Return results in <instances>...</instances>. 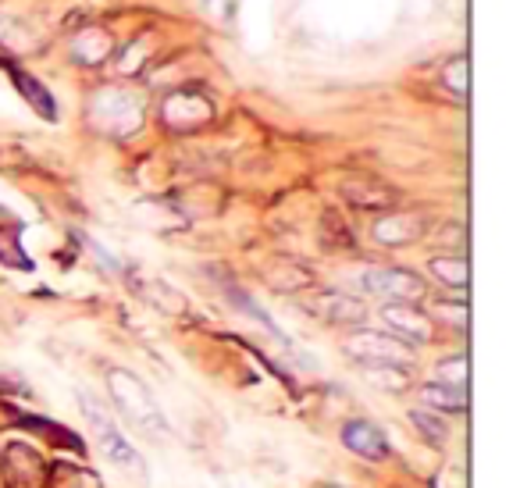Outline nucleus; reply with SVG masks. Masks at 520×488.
Wrapping results in <instances>:
<instances>
[{
  "label": "nucleus",
  "instance_id": "1",
  "mask_svg": "<svg viewBox=\"0 0 520 488\" xmlns=\"http://www.w3.org/2000/svg\"><path fill=\"white\" fill-rule=\"evenodd\" d=\"M107 385H111V396L114 403H118V410H122L136 428H143V432L150 435H168V421H164L157 399L150 396V389L139 382L132 371L114 367L111 375H107Z\"/></svg>",
  "mask_w": 520,
  "mask_h": 488
},
{
  "label": "nucleus",
  "instance_id": "2",
  "mask_svg": "<svg viewBox=\"0 0 520 488\" xmlns=\"http://www.w3.org/2000/svg\"><path fill=\"white\" fill-rule=\"evenodd\" d=\"M90 122L111 136H129L143 122V107L125 90H100L90 104Z\"/></svg>",
  "mask_w": 520,
  "mask_h": 488
},
{
  "label": "nucleus",
  "instance_id": "3",
  "mask_svg": "<svg viewBox=\"0 0 520 488\" xmlns=\"http://www.w3.org/2000/svg\"><path fill=\"white\" fill-rule=\"evenodd\" d=\"M346 353L367 367H407L414 357L410 342L396 339L389 332H353L346 339Z\"/></svg>",
  "mask_w": 520,
  "mask_h": 488
},
{
  "label": "nucleus",
  "instance_id": "4",
  "mask_svg": "<svg viewBox=\"0 0 520 488\" xmlns=\"http://www.w3.org/2000/svg\"><path fill=\"white\" fill-rule=\"evenodd\" d=\"M82 410H86V417H90V424H93V435H97V442H100V449L107 453V460L111 464H118V467H125V471H132L136 478H147V467H143V456L136 453V449L129 446V442L122 439V432L114 428V421L111 417H104L97 410V403H90V399L82 396Z\"/></svg>",
  "mask_w": 520,
  "mask_h": 488
},
{
  "label": "nucleus",
  "instance_id": "5",
  "mask_svg": "<svg viewBox=\"0 0 520 488\" xmlns=\"http://www.w3.org/2000/svg\"><path fill=\"white\" fill-rule=\"evenodd\" d=\"M364 289L374 296H382L389 303H421L428 285L421 275L407 268H371L364 271Z\"/></svg>",
  "mask_w": 520,
  "mask_h": 488
},
{
  "label": "nucleus",
  "instance_id": "6",
  "mask_svg": "<svg viewBox=\"0 0 520 488\" xmlns=\"http://www.w3.org/2000/svg\"><path fill=\"white\" fill-rule=\"evenodd\" d=\"M4 456V474H8V488H40L47 481L50 464H43V456L25 442H11Z\"/></svg>",
  "mask_w": 520,
  "mask_h": 488
},
{
  "label": "nucleus",
  "instance_id": "7",
  "mask_svg": "<svg viewBox=\"0 0 520 488\" xmlns=\"http://www.w3.org/2000/svg\"><path fill=\"white\" fill-rule=\"evenodd\" d=\"M214 118V107L207 97H200V93L193 90H179L175 97L164 100V122L171 125V129L179 132H193L200 129V125H207Z\"/></svg>",
  "mask_w": 520,
  "mask_h": 488
},
{
  "label": "nucleus",
  "instance_id": "8",
  "mask_svg": "<svg viewBox=\"0 0 520 488\" xmlns=\"http://www.w3.org/2000/svg\"><path fill=\"white\" fill-rule=\"evenodd\" d=\"M385 325L396 332V339L410 342V346H424L431 342V318L424 310H417V303H389L382 310Z\"/></svg>",
  "mask_w": 520,
  "mask_h": 488
},
{
  "label": "nucleus",
  "instance_id": "9",
  "mask_svg": "<svg viewBox=\"0 0 520 488\" xmlns=\"http://www.w3.org/2000/svg\"><path fill=\"white\" fill-rule=\"evenodd\" d=\"M428 232V218L417 211H396V214H382V218L374 221L371 236L378 239L382 246H403V243H414Z\"/></svg>",
  "mask_w": 520,
  "mask_h": 488
},
{
  "label": "nucleus",
  "instance_id": "10",
  "mask_svg": "<svg viewBox=\"0 0 520 488\" xmlns=\"http://www.w3.org/2000/svg\"><path fill=\"white\" fill-rule=\"evenodd\" d=\"M342 196H346L353 207H360V211H389V207H396V200H399L396 189L385 186V182H378V179H367V175H357V179L342 182Z\"/></svg>",
  "mask_w": 520,
  "mask_h": 488
},
{
  "label": "nucleus",
  "instance_id": "11",
  "mask_svg": "<svg viewBox=\"0 0 520 488\" xmlns=\"http://www.w3.org/2000/svg\"><path fill=\"white\" fill-rule=\"evenodd\" d=\"M342 442H346V449L367 456V460H385L389 456L385 432L371 421H346L342 424Z\"/></svg>",
  "mask_w": 520,
  "mask_h": 488
},
{
  "label": "nucleus",
  "instance_id": "12",
  "mask_svg": "<svg viewBox=\"0 0 520 488\" xmlns=\"http://www.w3.org/2000/svg\"><path fill=\"white\" fill-rule=\"evenodd\" d=\"M310 310H314L317 318L332 321V325H360V321L367 318V307L357 300V296H346V293H325L317 296L314 303H310Z\"/></svg>",
  "mask_w": 520,
  "mask_h": 488
},
{
  "label": "nucleus",
  "instance_id": "13",
  "mask_svg": "<svg viewBox=\"0 0 520 488\" xmlns=\"http://www.w3.org/2000/svg\"><path fill=\"white\" fill-rule=\"evenodd\" d=\"M421 399H424V407L442 410V414H460V410H467V389H453V385H442V382L424 385Z\"/></svg>",
  "mask_w": 520,
  "mask_h": 488
},
{
  "label": "nucleus",
  "instance_id": "14",
  "mask_svg": "<svg viewBox=\"0 0 520 488\" xmlns=\"http://www.w3.org/2000/svg\"><path fill=\"white\" fill-rule=\"evenodd\" d=\"M8 72H11V79H15L18 90H22V97L29 100V104H33L36 111H40L43 118H47V122H54V100H50V93L40 86V79H33V75H25L22 68H15V65H8Z\"/></svg>",
  "mask_w": 520,
  "mask_h": 488
},
{
  "label": "nucleus",
  "instance_id": "15",
  "mask_svg": "<svg viewBox=\"0 0 520 488\" xmlns=\"http://www.w3.org/2000/svg\"><path fill=\"white\" fill-rule=\"evenodd\" d=\"M0 261L11 264V268H18V271L33 268V261H29L22 250V225L0 228Z\"/></svg>",
  "mask_w": 520,
  "mask_h": 488
},
{
  "label": "nucleus",
  "instance_id": "16",
  "mask_svg": "<svg viewBox=\"0 0 520 488\" xmlns=\"http://www.w3.org/2000/svg\"><path fill=\"white\" fill-rule=\"evenodd\" d=\"M47 481H54L57 488H100L93 471H86V467L79 464H50Z\"/></svg>",
  "mask_w": 520,
  "mask_h": 488
},
{
  "label": "nucleus",
  "instance_id": "17",
  "mask_svg": "<svg viewBox=\"0 0 520 488\" xmlns=\"http://www.w3.org/2000/svg\"><path fill=\"white\" fill-rule=\"evenodd\" d=\"M18 424H22V428H33V432H47L50 442L75 449V453H82V449H86V446H82V439L72 432V428H61V424H54V421H43V417H18Z\"/></svg>",
  "mask_w": 520,
  "mask_h": 488
},
{
  "label": "nucleus",
  "instance_id": "18",
  "mask_svg": "<svg viewBox=\"0 0 520 488\" xmlns=\"http://www.w3.org/2000/svg\"><path fill=\"white\" fill-rule=\"evenodd\" d=\"M431 275L439 278L442 285H449V289H467L471 271H467L464 257H435V261H431Z\"/></svg>",
  "mask_w": 520,
  "mask_h": 488
},
{
  "label": "nucleus",
  "instance_id": "19",
  "mask_svg": "<svg viewBox=\"0 0 520 488\" xmlns=\"http://www.w3.org/2000/svg\"><path fill=\"white\" fill-rule=\"evenodd\" d=\"M410 421H414V428L428 442H435V446H446L449 428H446V421H442V417H435V410H414V414H410Z\"/></svg>",
  "mask_w": 520,
  "mask_h": 488
},
{
  "label": "nucleus",
  "instance_id": "20",
  "mask_svg": "<svg viewBox=\"0 0 520 488\" xmlns=\"http://www.w3.org/2000/svg\"><path fill=\"white\" fill-rule=\"evenodd\" d=\"M435 382L453 385V389H467V357L442 360V364L435 367Z\"/></svg>",
  "mask_w": 520,
  "mask_h": 488
},
{
  "label": "nucleus",
  "instance_id": "21",
  "mask_svg": "<svg viewBox=\"0 0 520 488\" xmlns=\"http://www.w3.org/2000/svg\"><path fill=\"white\" fill-rule=\"evenodd\" d=\"M442 82H446V90H453L456 97H464L467 93V57H453V61L442 68Z\"/></svg>",
  "mask_w": 520,
  "mask_h": 488
},
{
  "label": "nucleus",
  "instance_id": "22",
  "mask_svg": "<svg viewBox=\"0 0 520 488\" xmlns=\"http://www.w3.org/2000/svg\"><path fill=\"white\" fill-rule=\"evenodd\" d=\"M442 314H446L449 321H453L456 328H464L467 325V307H439Z\"/></svg>",
  "mask_w": 520,
  "mask_h": 488
},
{
  "label": "nucleus",
  "instance_id": "23",
  "mask_svg": "<svg viewBox=\"0 0 520 488\" xmlns=\"http://www.w3.org/2000/svg\"><path fill=\"white\" fill-rule=\"evenodd\" d=\"M0 488H8V474H4V456H0Z\"/></svg>",
  "mask_w": 520,
  "mask_h": 488
}]
</instances>
